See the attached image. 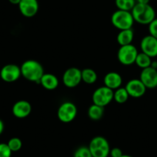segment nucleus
I'll return each instance as SVG.
<instances>
[{"mask_svg":"<svg viewBox=\"0 0 157 157\" xmlns=\"http://www.w3.org/2000/svg\"><path fill=\"white\" fill-rule=\"evenodd\" d=\"M129 98V94L125 87H120L113 91V100L119 104H123Z\"/></svg>","mask_w":157,"mask_h":157,"instance_id":"obj_20","label":"nucleus"},{"mask_svg":"<svg viewBox=\"0 0 157 157\" xmlns=\"http://www.w3.org/2000/svg\"><path fill=\"white\" fill-rule=\"evenodd\" d=\"M115 4L118 10L131 12L136 2V0H115Z\"/></svg>","mask_w":157,"mask_h":157,"instance_id":"obj_22","label":"nucleus"},{"mask_svg":"<svg viewBox=\"0 0 157 157\" xmlns=\"http://www.w3.org/2000/svg\"><path fill=\"white\" fill-rule=\"evenodd\" d=\"M103 82L105 86L114 91L116 89L121 87L123 84V77L119 72H109L104 76Z\"/></svg>","mask_w":157,"mask_h":157,"instance_id":"obj_15","label":"nucleus"},{"mask_svg":"<svg viewBox=\"0 0 157 157\" xmlns=\"http://www.w3.org/2000/svg\"><path fill=\"white\" fill-rule=\"evenodd\" d=\"M21 75L20 66L16 64H7L0 70V78L6 82H16Z\"/></svg>","mask_w":157,"mask_h":157,"instance_id":"obj_9","label":"nucleus"},{"mask_svg":"<svg viewBox=\"0 0 157 157\" xmlns=\"http://www.w3.org/2000/svg\"><path fill=\"white\" fill-rule=\"evenodd\" d=\"M121 157H132V155H125V154H123V155H122Z\"/></svg>","mask_w":157,"mask_h":157,"instance_id":"obj_32","label":"nucleus"},{"mask_svg":"<svg viewBox=\"0 0 157 157\" xmlns=\"http://www.w3.org/2000/svg\"><path fill=\"white\" fill-rule=\"evenodd\" d=\"M104 115V107L93 104L89 107L88 116L90 120L98 121L102 119Z\"/></svg>","mask_w":157,"mask_h":157,"instance_id":"obj_18","label":"nucleus"},{"mask_svg":"<svg viewBox=\"0 0 157 157\" xmlns=\"http://www.w3.org/2000/svg\"><path fill=\"white\" fill-rule=\"evenodd\" d=\"M152 58L143 52H139L136 59L135 64L140 69H143L149 67L152 63Z\"/></svg>","mask_w":157,"mask_h":157,"instance_id":"obj_21","label":"nucleus"},{"mask_svg":"<svg viewBox=\"0 0 157 157\" xmlns=\"http://www.w3.org/2000/svg\"><path fill=\"white\" fill-rule=\"evenodd\" d=\"M13 152L7 143H0V157H11Z\"/></svg>","mask_w":157,"mask_h":157,"instance_id":"obj_25","label":"nucleus"},{"mask_svg":"<svg viewBox=\"0 0 157 157\" xmlns=\"http://www.w3.org/2000/svg\"><path fill=\"white\" fill-rule=\"evenodd\" d=\"M21 0H9V2L13 5H19Z\"/></svg>","mask_w":157,"mask_h":157,"instance_id":"obj_30","label":"nucleus"},{"mask_svg":"<svg viewBox=\"0 0 157 157\" xmlns=\"http://www.w3.org/2000/svg\"><path fill=\"white\" fill-rule=\"evenodd\" d=\"M111 22L115 28L120 31L132 29L135 22L130 11L117 10L112 15Z\"/></svg>","mask_w":157,"mask_h":157,"instance_id":"obj_3","label":"nucleus"},{"mask_svg":"<svg viewBox=\"0 0 157 157\" xmlns=\"http://www.w3.org/2000/svg\"><path fill=\"white\" fill-rule=\"evenodd\" d=\"M98 75L96 71L90 68H86L82 70V81L85 83L91 85L97 81Z\"/></svg>","mask_w":157,"mask_h":157,"instance_id":"obj_19","label":"nucleus"},{"mask_svg":"<svg viewBox=\"0 0 157 157\" xmlns=\"http://www.w3.org/2000/svg\"><path fill=\"white\" fill-rule=\"evenodd\" d=\"M140 79L146 89H154L157 87V69L149 67L142 69Z\"/></svg>","mask_w":157,"mask_h":157,"instance_id":"obj_11","label":"nucleus"},{"mask_svg":"<svg viewBox=\"0 0 157 157\" xmlns=\"http://www.w3.org/2000/svg\"><path fill=\"white\" fill-rule=\"evenodd\" d=\"M125 88L129 97L136 98V99L143 96L146 92V87L140 78H132L128 81Z\"/></svg>","mask_w":157,"mask_h":157,"instance_id":"obj_10","label":"nucleus"},{"mask_svg":"<svg viewBox=\"0 0 157 157\" xmlns=\"http://www.w3.org/2000/svg\"><path fill=\"white\" fill-rule=\"evenodd\" d=\"M134 39V32L132 29L120 30L116 36L117 43L120 46L132 44Z\"/></svg>","mask_w":157,"mask_h":157,"instance_id":"obj_17","label":"nucleus"},{"mask_svg":"<svg viewBox=\"0 0 157 157\" xmlns=\"http://www.w3.org/2000/svg\"><path fill=\"white\" fill-rule=\"evenodd\" d=\"M148 25H149V35L157 39V18H155Z\"/></svg>","mask_w":157,"mask_h":157,"instance_id":"obj_26","label":"nucleus"},{"mask_svg":"<svg viewBox=\"0 0 157 157\" xmlns=\"http://www.w3.org/2000/svg\"><path fill=\"white\" fill-rule=\"evenodd\" d=\"M32 112V105L26 100H19L15 102L12 109V113L15 117L18 119H24L28 117Z\"/></svg>","mask_w":157,"mask_h":157,"instance_id":"obj_14","label":"nucleus"},{"mask_svg":"<svg viewBox=\"0 0 157 157\" xmlns=\"http://www.w3.org/2000/svg\"><path fill=\"white\" fill-rule=\"evenodd\" d=\"M21 74L24 78L29 82H40L42 76L43 75L44 69L40 63L35 59L25 60L20 66Z\"/></svg>","mask_w":157,"mask_h":157,"instance_id":"obj_1","label":"nucleus"},{"mask_svg":"<svg viewBox=\"0 0 157 157\" xmlns=\"http://www.w3.org/2000/svg\"><path fill=\"white\" fill-rule=\"evenodd\" d=\"M82 82V70L77 67H70L63 75V82L67 88H75Z\"/></svg>","mask_w":157,"mask_h":157,"instance_id":"obj_8","label":"nucleus"},{"mask_svg":"<svg viewBox=\"0 0 157 157\" xmlns=\"http://www.w3.org/2000/svg\"><path fill=\"white\" fill-rule=\"evenodd\" d=\"M77 107L73 102L66 101L59 106L57 110V117L60 122L63 123H69L76 117Z\"/></svg>","mask_w":157,"mask_h":157,"instance_id":"obj_5","label":"nucleus"},{"mask_svg":"<svg viewBox=\"0 0 157 157\" xmlns=\"http://www.w3.org/2000/svg\"><path fill=\"white\" fill-rule=\"evenodd\" d=\"M92 100L93 104L106 106L113 100V90L105 86L99 87L93 92Z\"/></svg>","mask_w":157,"mask_h":157,"instance_id":"obj_7","label":"nucleus"},{"mask_svg":"<svg viewBox=\"0 0 157 157\" xmlns=\"http://www.w3.org/2000/svg\"><path fill=\"white\" fill-rule=\"evenodd\" d=\"M42 86L47 90H54L58 87L59 78L52 73H44L40 79Z\"/></svg>","mask_w":157,"mask_h":157,"instance_id":"obj_16","label":"nucleus"},{"mask_svg":"<svg viewBox=\"0 0 157 157\" xmlns=\"http://www.w3.org/2000/svg\"><path fill=\"white\" fill-rule=\"evenodd\" d=\"M138 53L136 47L132 44L122 46L117 52L118 61L123 66H131L135 63Z\"/></svg>","mask_w":157,"mask_h":157,"instance_id":"obj_6","label":"nucleus"},{"mask_svg":"<svg viewBox=\"0 0 157 157\" xmlns=\"http://www.w3.org/2000/svg\"><path fill=\"white\" fill-rule=\"evenodd\" d=\"M150 0H136V3L140 4H149Z\"/></svg>","mask_w":157,"mask_h":157,"instance_id":"obj_29","label":"nucleus"},{"mask_svg":"<svg viewBox=\"0 0 157 157\" xmlns=\"http://www.w3.org/2000/svg\"><path fill=\"white\" fill-rule=\"evenodd\" d=\"M109 155L111 157H121L123 155V152L120 148L114 147L110 149Z\"/></svg>","mask_w":157,"mask_h":157,"instance_id":"obj_27","label":"nucleus"},{"mask_svg":"<svg viewBox=\"0 0 157 157\" xmlns=\"http://www.w3.org/2000/svg\"><path fill=\"white\" fill-rule=\"evenodd\" d=\"M88 147L93 157H108L111 149L108 140L100 136L92 139Z\"/></svg>","mask_w":157,"mask_h":157,"instance_id":"obj_4","label":"nucleus"},{"mask_svg":"<svg viewBox=\"0 0 157 157\" xmlns=\"http://www.w3.org/2000/svg\"><path fill=\"white\" fill-rule=\"evenodd\" d=\"M7 145H8V146L13 152H18V151H19L22 149V142L18 137H13V138H11L9 140Z\"/></svg>","mask_w":157,"mask_h":157,"instance_id":"obj_23","label":"nucleus"},{"mask_svg":"<svg viewBox=\"0 0 157 157\" xmlns=\"http://www.w3.org/2000/svg\"><path fill=\"white\" fill-rule=\"evenodd\" d=\"M140 49L142 52L155 58L157 56V39L151 35L144 36L140 42Z\"/></svg>","mask_w":157,"mask_h":157,"instance_id":"obj_12","label":"nucleus"},{"mask_svg":"<svg viewBox=\"0 0 157 157\" xmlns=\"http://www.w3.org/2000/svg\"><path fill=\"white\" fill-rule=\"evenodd\" d=\"M21 14L26 18H32L39 11L38 0H21L19 5Z\"/></svg>","mask_w":157,"mask_h":157,"instance_id":"obj_13","label":"nucleus"},{"mask_svg":"<svg viewBox=\"0 0 157 157\" xmlns=\"http://www.w3.org/2000/svg\"><path fill=\"white\" fill-rule=\"evenodd\" d=\"M73 157H93L88 146H82L74 152Z\"/></svg>","mask_w":157,"mask_h":157,"instance_id":"obj_24","label":"nucleus"},{"mask_svg":"<svg viewBox=\"0 0 157 157\" xmlns=\"http://www.w3.org/2000/svg\"><path fill=\"white\" fill-rule=\"evenodd\" d=\"M4 129H5V125H4L3 121L0 119V135H2V133L4 131Z\"/></svg>","mask_w":157,"mask_h":157,"instance_id":"obj_28","label":"nucleus"},{"mask_svg":"<svg viewBox=\"0 0 157 157\" xmlns=\"http://www.w3.org/2000/svg\"><path fill=\"white\" fill-rule=\"evenodd\" d=\"M151 67L154 68V69H157V61L156 60H154V61H152V63H151Z\"/></svg>","mask_w":157,"mask_h":157,"instance_id":"obj_31","label":"nucleus"},{"mask_svg":"<svg viewBox=\"0 0 157 157\" xmlns=\"http://www.w3.org/2000/svg\"><path fill=\"white\" fill-rule=\"evenodd\" d=\"M134 22L140 25H149L155 19V11L149 4L136 3L131 10Z\"/></svg>","mask_w":157,"mask_h":157,"instance_id":"obj_2","label":"nucleus"}]
</instances>
